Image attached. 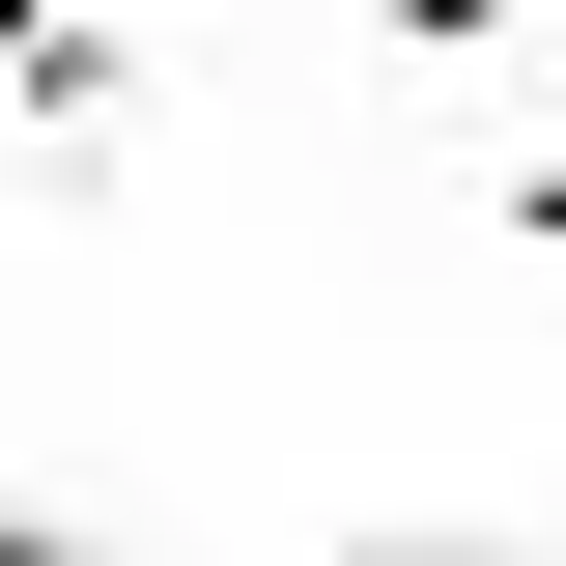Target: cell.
Wrapping results in <instances>:
<instances>
[{
  "label": "cell",
  "instance_id": "3",
  "mask_svg": "<svg viewBox=\"0 0 566 566\" xmlns=\"http://www.w3.org/2000/svg\"><path fill=\"white\" fill-rule=\"evenodd\" d=\"M510 227H538V255H566V170H510Z\"/></svg>",
  "mask_w": 566,
  "mask_h": 566
},
{
  "label": "cell",
  "instance_id": "1",
  "mask_svg": "<svg viewBox=\"0 0 566 566\" xmlns=\"http://www.w3.org/2000/svg\"><path fill=\"white\" fill-rule=\"evenodd\" d=\"M0 114H142V29H85V0H0Z\"/></svg>",
  "mask_w": 566,
  "mask_h": 566
},
{
  "label": "cell",
  "instance_id": "2",
  "mask_svg": "<svg viewBox=\"0 0 566 566\" xmlns=\"http://www.w3.org/2000/svg\"><path fill=\"white\" fill-rule=\"evenodd\" d=\"M368 29H397V57H482V29H538V0H368Z\"/></svg>",
  "mask_w": 566,
  "mask_h": 566
}]
</instances>
